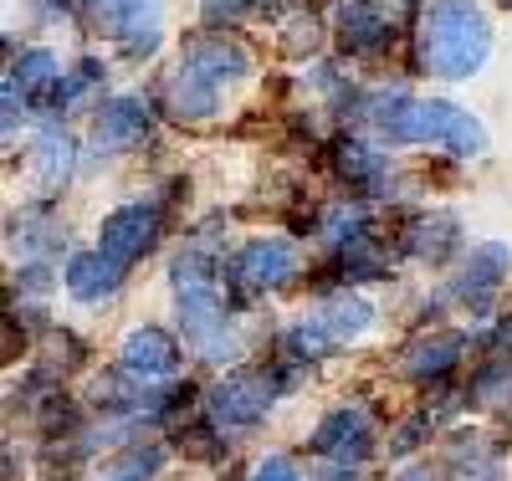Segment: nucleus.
<instances>
[{
	"instance_id": "obj_10",
	"label": "nucleus",
	"mask_w": 512,
	"mask_h": 481,
	"mask_svg": "<svg viewBox=\"0 0 512 481\" xmlns=\"http://www.w3.org/2000/svg\"><path fill=\"white\" fill-rule=\"evenodd\" d=\"M159 466H164V451L159 446H123V451L103 456V466L88 481H154Z\"/></svg>"
},
{
	"instance_id": "obj_4",
	"label": "nucleus",
	"mask_w": 512,
	"mask_h": 481,
	"mask_svg": "<svg viewBox=\"0 0 512 481\" xmlns=\"http://www.w3.org/2000/svg\"><path fill=\"white\" fill-rule=\"evenodd\" d=\"M226 272H231V282L241 292H277V287H287L297 272H303V256H297V246L282 241V236H256V241L236 246Z\"/></svg>"
},
{
	"instance_id": "obj_9",
	"label": "nucleus",
	"mask_w": 512,
	"mask_h": 481,
	"mask_svg": "<svg viewBox=\"0 0 512 481\" xmlns=\"http://www.w3.org/2000/svg\"><path fill=\"white\" fill-rule=\"evenodd\" d=\"M456 354H461V333H420L410 348H405V354L395 359L400 364V374H415V379H425V374H446L451 364H456Z\"/></svg>"
},
{
	"instance_id": "obj_1",
	"label": "nucleus",
	"mask_w": 512,
	"mask_h": 481,
	"mask_svg": "<svg viewBox=\"0 0 512 481\" xmlns=\"http://www.w3.org/2000/svg\"><path fill=\"white\" fill-rule=\"evenodd\" d=\"M374 328V302L369 297H359V292H333V297H323L313 313H303L292 328H287V354L297 359V364H318V359H328L333 348H344V343H354V338H364Z\"/></svg>"
},
{
	"instance_id": "obj_8",
	"label": "nucleus",
	"mask_w": 512,
	"mask_h": 481,
	"mask_svg": "<svg viewBox=\"0 0 512 481\" xmlns=\"http://www.w3.org/2000/svg\"><path fill=\"white\" fill-rule=\"evenodd\" d=\"M123 277H128V267H118V261L103 256L98 246L72 251L67 267H62V287H67L72 302H108L123 287Z\"/></svg>"
},
{
	"instance_id": "obj_6",
	"label": "nucleus",
	"mask_w": 512,
	"mask_h": 481,
	"mask_svg": "<svg viewBox=\"0 0 512 481\" xmlns=\"http://www.w3.org/2000/svg\"><path fill=\"white\" fill-rule=\"evenodd\" d=\"M180 364H185L180 338L169 333V328H159V323H139V328H128V333H123V343H118V369H123L128 379L159 384V379H169V374H180Z\"/></svg>"
},
{
	"instance_id": "obj_5",
	"label": "nucleus",
	"mask_w": 512,
	"mask_h": 481,
	"mask_svg": "<svg viewBox=\"0 0 512 481\" xmlns=\"http://www.w3.org/2000/svg\"><path fill=\"white\" fill-rule=\"evenodd\" d=\"M507 277H512V246L507 241H482V246H472V256H466L461 272L451 277V302H461L466 313L482 318L497 302V292L507 287Z\"/></svg>"
},
{
	"instance_id": "obj_2",
	"label": "nucleus",
	"mask_w": 512,
	"mask_h": 481,
	"mask_svg": "<svg viewBox=\"0 0 512 481\" xmlns=\"http://www.w3.org/2000/svg\"><path fill=\"white\" fill-rule=\"evenodd\" d=\"M287 364H272V369H241V374H226L216 389L205 395V425L231 441V435H246L256 430L267 415H272V400L287 389L282 379Z\"/></svg>"
},
{
	"instance_id": "obj_12",
	"label": "nucleus",
	"mask_w": 512,
	"mask_h": 481,
	"mask_svg": "<svg viewBox=\"0 0 512 481\" xmlns=\"http://www.w3.org/2000/svg\"><path fill=\"white\" fill-rule=\"evenodd\" d=\"M482 481H497V471H492V476H482Z\"/></svg>"
},
{
	"instance_id": "obj_3",
	"label": "nucleus",
	"mask_w": 512,
	"mask_h": 481,
	"mask_svg": "<svg viewBox=\"0 0 512 481\" xmlns=\"http://www.w3.org/2000/svg\"><path fill=\"white\" fill-rule=\"evenodd\" d=\"M164 236V205L159 200H128L113 205L98 221V251L113 256L118 267H139Z\"/></svg>"
},
{
	"instance_id": "obj_7",
	"label": "nucleus",
	"mask_w": 512,
	"mask_h": 481,
	"mask_svg": "<svg viewBox=\"0 0 512 481\" xmlns=\"http://www.w3.org/2000/svg\"><path fill=\"white\" fill-rule=\"evenodd\" d=\"M313 456L333 461V466H349V461H364L374 451V415L364 405H338L323 415V425L313 430Z\"/></svg>"
},
{
	"instance_id": "obj_11",
	"label": "nucleus",
	"mask_w": 512,
	"mask_h": 481,
	"mask_svg": "<svg viewBox=\"0 0 512 481\" xmlns=\"http://www.w3.org/2000/svg\"><path fill=\"white\" fill-rule=\"evenodd\" d=\"M246 481H303V471H297V461H292V456L267 451L262 461L251 466V476H246Z\"/></svg>"
}]
</instances>
